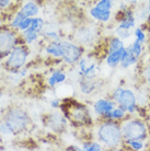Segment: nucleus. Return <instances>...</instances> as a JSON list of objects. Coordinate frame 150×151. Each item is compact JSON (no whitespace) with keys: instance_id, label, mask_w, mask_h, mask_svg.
<instances>
[{"instance_id":"nucleus-1","label":"nucleus","mask_w":150,"mask_h":151,"mask_svg":"<svg viewBox=\"0 0 150 151\" xmlns=\"http://www.w3.org/2000/svg\"><path fill=\"white\" fill-rule=\"evenodd\" d=\"M99 141L107 148H120L124 145V137L122 134L120 124L111 119H103L97 128Z\"/></svg>"},{"instance_id":"nucleus-2","label":"nucleus","mask_w":150,"mask_h":151,"mask_svg":"<svg viewBox=\"0 0 150 151\" xmlns=\"http://www.w3.org/2000/svg\"><path fill=\"white\" fill-rule=\"evenodd\" d=\"M124 139L146 140L148 136V125L141 118H125L120 124Z\"/></svg>"},{"instance_id":"nucleus-3","label":"nucleus","mask_w":150,"mask_h":151,"mask_svg":"<svg viewBox=\"0 0 150 151\" xmlns=\"http://www.w3.org/2000/svg\"><path fill=\"white\" fill-rule=\"evenodd\" d=\"M112 99L117 103V105L127 112L128 115H134L139 111L135 92L131 89L123 87L115 88L112 93Z\"/></svg>"},{"instance_id":"nucleus-4","label":"nucleus","mask_w":150,"mask_h":151,"mask_svg":"<svg viewBox=\"0 0 150 151\" xmlns=\"http://www.w3.org/2000/svg\"><path fill=\"white\" fill-rule=\"evenodd\" d=\"M61 111L65 113V116L74 124L84 125L90 123V112L82 103L70 101V103H65L61 105Z\"/></svg>"},{"instance_id":"nucleus-5","label":"nucleus","mask_w":150,"mask_h":151,"mask_svg":"<svg viewBox=\"0 0 150 151\" xmlns=\"http://www.w3.org/2000/svg\"><path fill=\"white\" fill-rule=\"evenodd\" d=\"M4 123L9 126L12 132H23L29 125V116L22 109L14 106L8 111Z\"/></svg>"},{"instance_id":"nucleus-6","label":"nucleus","mask_w":150,"mask_h":151,"mask_svg":"<svg viewBox=\"0 0 150 151\" xmlns=\"http://www.w3.org/2000/svg\"><path fill=\"white\" fill-rule=\"evenodd\" d=\"M115 0H98L89 10V14L92 19L101 23H107L112 19V9L114 8Z\"/></svg>"},{"instance_id":"nucleus-7","label":"nucleus","mask_w":150,"mask_h":151,"mask_svg":"<svg viewBox=\"0 0 150 151\" xmlns=\"http://www.w3.org/2000/svg\"><path fill=\"white\" fill-rule=\"evenodd\" d=\"M29 56V49L24 45H17L8 55L6 66L13 71H18L25 65L26 59Z\"/></svg>"},{"instance_id":"nucleus-8","label":"nucleus","mask_w":150,"mask_h":151,"mask_svg":"<svg viewBox=\"0 0 150 151\" xmlns=\"http://www.w3.org/2000/svg\"><path fill=\"white\" fill-rule=\"evenodd\" d=\"M19 44V36L11 29H0V58H4Z\"/></svg>"},{"instance_id":"nucleus-9","label":"nucleus","mask_w":150,"mask_h":151,"mask_svg":"<svg viewBox=\"0 0 150 151\" xmlns=\"http://www.w3.org/2000/svg\"><path fill=\"white\" fill-rule=\"evenodd\" d=\"M61 58L68 65H75L83 55V48L80 45L69 41H60Z\"/></svg>"},{"instance_id":"nucleus-10","label":"nucleus","mask_w":150,"mask_h":151,"mask_svg":"<svg viewBox=\"0 0 150 151\" xmlns=\"http://www.w3.org/2000/svg\"><path fill=\"white\" fill-rule=\"evenodd\" d=\"M78 64V73L80 77L83 78H97V70H98V65L93 59L81 57Z\"/></svg>"},{"instance_id":"nucleus-11","label":"nucleus","mask_w":150,"mask_h":151,"mask_svg":"<svg viewBox=\"0 0 150 151\" xmlns=\"http://www.w3.org/2000/svg\"><path fill=\"white\" fill-rule=\"evenodd\" d=\"M67 125V119L66 117L59 112H54L49 114L46 118V126L53 132H61Z\"/></svg>"},{"instance_id":"nucleus-12","label":"nucleus","mask_w":150,"mask_h":151,"mask_svg":"<svg viewBox=\"0 0 150 151\" xmlns=\"http://www.w3.org/2000/svg\"><path fill=\"white\" fill-rule=\"evenodd\" d=\"M117 106V103L113 99H100L93 104V111L98 116H103L110 113Z\"/></svg>"},{"instance_id":"nucleus-13","label":"nucleus","mask_w":150,"mask_h":151,"mask_svg":"<svg viewBox=\"0 0 150 151\" xmlns=\"http://www.w3.org/2000/svg\"><path fill=\"white\" fill-rule=\"evenodd\" d=\"M95 34L98 33L93 27H84L79 29L76 33V37L81 44H90L95 40Z\"/></svg>"},{"instance_id":"nucleus-14","label":"nucleus","mask_w":150,"mask_h":151,"mask_svg":"<svg viewBox=\"0 0 150 151\" xmlns=\"http://www.w3.org/2000/svg\"><path fill=\"white\" fill-rule=\"evenodd\" d=\"M125 48L126 47H122V48L117 49L115 52H112V53H109L107 56L105 58V64L107 65V67L112 69H116L120 64V60H122V57H123V54L125 52Z\"/></svg>"},{"instance_id":"nucleus-15","label":"nucleus","mask_w":150,"mask_h":151,"mask_svg":"<svg viewBox=\"0 0 150 151\" xmlns=\"http://www.w3.org/2000/svg\"><path fill=\"white\" fill-rule=\"evenodd\" d=\"M139 60V58L135 56V54L133 53L131 48L129 47V45L125 48V52L123 54V57H122V60H120V67L122 69H128L129 67L134 66V65L137 64V61Z\"/></svg>"},{"instance_id":"nucleus-16","label":"nucleus","mask_w":150,"mask_h":151,"mask_svg":"<svg viewBox=\"0 0 150 151\" xmlns=\"http://www.w3.org/2000/svg\"><path fill=\"white\" fill-rule=\"evenodd\" d=\"M79 88L80 91L83 94H91L92 92L97 90L98 88V82L95 81V78L93 79H89V78H82L79 81Z\"/></svg>"},{"instance_id":"nucleus-17","label":"nucleus","mask_w":150,"mask_h":151,"mask_svg":"<svg viewBox=\"0 0 150 151\" xmlns=\"http://www.w3.org/2000/svg\"><path fill=\"white\" fill-rule=\"evenodd\" d=\"M127 112L125 110H123L120 106L117 105L113 111H111L110 113H106L105 115L102 116L103 119H111V121H115V122H120L124 121L125 118L127 117Z\"/></svg>"},{"instance_id":"nucleus-18","label":"nucleus","mask_w":150,"mask_h":151,"mask_svg":"<svg viewBox=\"0 0 150 151\" xmlns=\"http://www.w3.org/2000/svg\"><path fill=\"white\" fill-rule=\"evenodd\" d=\"M66 78H67V76L65 72H63L61 70H55V71L52 72V75L48 77V79H47V83H48L49 87L54 88L55 86L57 84H60V83H63L66 81Z\"/></svg>"},{"instance_id":"nucleus-19","label":"nucleus","mask_w":150,"mask_h":151,"mask_svg":"<svg viewBox=\"0 0 150 151\" xmlns=\"http://www.w3.org/2000/svg\"><path fill=\"white\" fill-rule=\"evenodd\" d=\"M45 52L54 58H61V44L60 41H52L45 47Z\"/></svg>"},{"instance_id":"nucleus-20","label":"nucleus","mask_w":150,"mask_h":151,"mask_svg":"<svg viewBox=\"0 0 150 151\" xmlns=\"http://www.w3.org/2000/svg\"><path fill=\"white\" fill-rule=\"evenodd\" d=\"M21 11L26 15V17H30V18H34L40 12V8L35 2L33 1H27L23 4L22 8H21Z\"/></svg>"},{"instance_id":"nucleus-21","label":"nucleus","mask_w":150,"mask_h":151,"mask_svg":"<svg viewBox=\"0 0 150 151\" xmlns=\"http://www.w3.org/2000/svg\"><path fill=\"white\" fill-rule=\"evenodd\" d=\"M38 36H40V33L36 32V31L32 30L31 27L26 29L25 31L22 32V37L25 44H32L35 41H38Z\"/></svg>"},{"instance_id":"nucleus-22","label":"nucleus","mask_w":150,"mask_h":151,"mask_svg":"<svg viewBox=\"0 0 150 151\" xmlns=\"http://www.w3.org/2000/svg\"><path fill=\"white\" fill-rule=\"evenodd\" d=\"M122 47H124V41L120 40V37H117V36H113L107 42V54L115 52V50L122 48Z\"/></svg>"},{"instance_id":"nucleus-23","label":"nucleus","mask_w":150,"mask_h":151,"mask_svg":"<svg viewBox=\"0 0 150 151\" xmlns=\"http://www.w3.org/2000/svg\"><path fill=\"white\" fill-rule=\"evenodd\" d=\"M124 145L128 146V148H131V150H143L145 148L143 140H137V139H124Z\"/></svg>"},{"instance_id":"nucleus-24","label":"nucleus","mask_w":150,"mask_h":151,"mask_svg":"<svg viewBox=\"0 0 150 151\" xmlns=\"http://www.w3.org/2000/svg\"><path fill=\"white\" fill-rule=\"evenodd\" d=\"M82 150L84 151H101L102 146L98 141H86L82 144Z\"/></svg>"},{"instance_id":"nucleus-25","label":"nucleus","mask_w":150,"mask_h":151,"mask_svg":"<svg viewBox=\"0 0 150 151\" xmlns=\"http://www.w3.org/2000/svg\"><path fill=\"white\" fill-rule=\"evenodd\" d=\"M129 47L131 48L133 53L135 54V56L137 57V58H140L141 54H143V50H144L143 44H141L140 42L137 41V40H134V41L129 44Z\"/></svg>"},{"instance_id":"nucleus-26","label":"nucleus","mask_w":150,"mask_h":151,"mask_svg":"<svg viewBox=\"0 0 150 151\" xmlns=\"http://www.w3.org/2000/svg\"><path fill=\"white\" fill-rule=\"evenodd\" d=\"M44 20L40 18V17H34L32 18V24H31V29L34 31H36L38 33H41V31L43 30V27H44Z\"/></svg>"},{"instance_id":"nucleus-27","label":"nucleus","mask_w":150,"mask_h":151,"mask_svg":"<svg viewBox=\"0 0 150 151\" xmlns=\"http://www.w3.org/2000/svg\"><path fill=\"white\" fill-rule=\"evenodd\" d=\"M25 18H27V17H26V15L24 14L21 10H20V11L15 14V17L13 18V20H12V22H11V27H12V29H18V27H19V25H20V23L22 22Z\"/></svg>"},{"instance_id":"nucleus-28","label":"nucleus","mask_w":150,"mask_h":151,"mask_svg":"<svg viewBox=\"0 0 150 151\" xmlns=\"http://www.w3.org/2000/svg\"><path fill=\"white\" fill-rule=\"evenodd\" d=\"M115 34L117 37H120L123 41H126L131 36V30H124V29H120V27H115Z\"/></svg>"},{"instance_id":"nucleus-29","label":"nucleus","mask_w":150,"mask_h":151,"mask_svg":"<svg viewBox=\"0 0 150 151\" xmlns=\"http://www.w3.org/2000/svg\"><path fill=\"white\" fill-rule=\"evenodd\" d=\"M134 36H135V40L140 42L141 44H144L146 42V33L141 27H136L135 31H134Z\"/></svg>"},{"instance_id":"nucleus-30","label":"nucleus","mask_w":150,"mask_h":151,"mask_svg":"<svg viewBox=\"0 0 150 151\" xmlns=\"http://www.w3.org/2000/svg\"><path fill=\"white\" fill-rule=\"evenodd\" d=\"M31 24H32V18H30V17H27V18H25V19L23 20L22 22L20 23L19 27H18V30L20 31H25L26 29H29V27H31Z\"/></svg>"},{"instance_id":"nucleus-31","label":"nucleus","mask_w":150,"mask_h":151,"mask_svg":"<svg viewBox=\"0 0 150 151\" xmlns=\"http://www.w3.org/2000/svg\"><path fill=\"white\" fill-rule=\"evenodd\" d=\"M43 35L46 36L47 38H49L50 41H60V36L55 31H46Z\"/></svg>"},{"instance_id":"nucleus-32","label":"nucleus","mask_w":150,"mask_h":151,"mask_svg":"<svg viewBox=\"0 0 150 151\" xmlns=\"http://www.w3.org/2000/svg\"><path fill=\"white\" fill-rule=\"evenodd\" d=\"M143 77H144V79H145V81H146V83L150 87V63L144 68Z\"/></svg>"},{"instance_id":"nucleus-33","label":"nucleus","mask_w":150,"mask_h":151,"mask_svg":"<svg viewBox=\"0 0 150 151\" xmlns=\"http://www.w3.org/2000/svg\"><path fill=\"white\" fill-rule=\"evenodd\" d=\"M50 105H52L53 107L57 109V107H59V106H60V101H59V100H57V99H55V100L50 101Z\"/></svg>"},{"instance_id":"nucleus-34","label":"nucleus","mask_w":150,"mask_h":151,"mask_svg":"<svg viewBox=\"0 0 150 151\" xmlns=\"http://www.w3.org/2000/svg\"><path fill=\"white\" fill-rule=\"evenodd\" d=\"M11 0H0V8H7Z\"/></svg>"},{"instance_id":"nucleus-35","label":"nucleus","mask_w":150,"mask_h":151,"mask_svg":"<svg viewBox=\"0 0 150 151\" xmlns=\"http://www.w3.org/2000/svg\"><path fill=\"white\" fill-rule=\"evenodd\" d=\"M125 4H129L131 7H133V6H136V4H138V0H124Z\"/></svg>"},{"instance_id":"nucleus-36","label":"nucleus","mask_w":150,"mask_h":151,"mask_svg":"<svg viewBox=\"0 0 150 151\" xmlns=\"http://www.w3.org/2000/svg\"><path fill=\"white\" fill-rule=\"evenodd\" d=\"M147 123H148V125H150V109L149 111H148V113H147Z\"/></svg>"},{"instance_id":"nucleus-37","label":"nucleus","mask_w":150,"mask_h":151,"mask_svg":"<svg viewBox=\"0 0 150 151\" xmlns=\"http://www.w3.org/2000/svg\"><path fill=\"white\" fill-rule=\"evenodd\" d=\"M147 8H148V10L150 12V0H147Z\"/></svg>"},{"instance_id":"nucleus-38","label":"nucleus","mask_w":150,"mask_h":151,"mask_svg":"<svg viewBox=\"0 0 150 151\" xmlns=\"http://www.w3.org/2000/svg\"><path fill=\"white\" fill-rule=\"evenodd\" d=\"M1 124H2V122H0V136L2 135V132H1Z\"/></svg>"},{"instance_id":"nucleus-39","label":"nucleus","mask_w":150,"mask_h":151,"mask_svg":"<svg viewBox=\"0 0 150 151\" xmlns=\"http://www.w3.org/2000/svg\"><path fill=\"white\" fill-rule=\"evenodd\" d=\"M1 96H2V92H0V99H1Z\"/></svg>"}]
</instances>
